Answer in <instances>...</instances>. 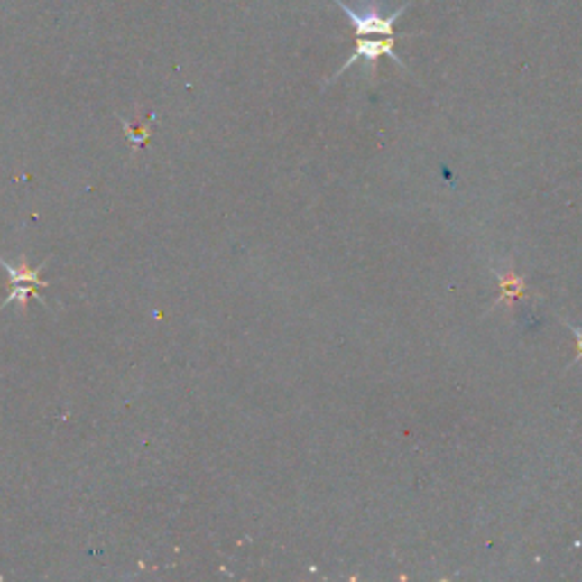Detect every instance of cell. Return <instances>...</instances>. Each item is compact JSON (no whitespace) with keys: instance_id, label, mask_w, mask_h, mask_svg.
Masks as SVG:
<instances>
[{"instance_id":"6da1fadb","label":"cell","mask_w":582,"mask_h":582,"mask_svg":"<svg viewBox=\"0 0 582 582\" xmlns=\"http://www.w3.org/2000/svg\"><path fill=\"white\" fill-rule=\"evenodd\" d=\"M335 5L351 19L356 37H396V21L412 5V0L402 3L392 14H384L378 0H360L357 5H348L346 0H335Z\"/></svg>"},{"instance_id":"7a4b0ae2","label":"cell","mask_w":582,"mask_h":582,"mask_svg":"<svg viewBox=\"0 0 582 582\" xmlns=\"http://www.w3.org/2000/svg\"><path fill=\"white\" fill-rule=\"evenodd\" d=\"M380 57H392L398 67H402V60L396 55V37H357L356 51L346 60L344 67L335 73V78H339L341 73H346L357 62H365L374 69ZM335 78H332V80H335Z\"/></svg>"},{"instance_id":"3957f363","label":"cell","mask_w":582,"mask_h":582,"mask_svg":"<svg viewBox=\"0 0 582 582\" xmlns=\"http://www.w3.org/2000/svg\"><path fill=\"white\" fill-rule=\"evenodd\" d=\"M0 266H3V269L7 271V278H10L12 284L30 282V284H37V287H48L46 280L39 278V273H42V271L46 269V262H42V264H39L37 269H30L28 264H21V266L10 264V262H7L5 257L0 255Z\"/></svg>"},{"instance_id":"277c9868","label":"cell","mask_w":582,"mask_h":582,"mask_svg":"<svg viewBox=\"0 0 582 582\" xmlns=\"http://www.w3.org/2000/svg\"><path fill=\"white\" fill-rule=\"evenodd\" d=\"M30 296H37V299L42 300V303H46V299H43V296L39 294L37 289H34V287H25V284H19V287L12 289L10 294H7V299L3 300V305H0V312H3V309H5L10 303H19L21 308H25V303H28Z\"/></svg>"}]
</instances>
